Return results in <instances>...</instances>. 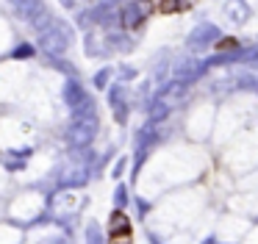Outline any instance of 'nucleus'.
Segmentation results:
<instances>
[{
  "label": "nucleus",
  "mask_w": 258,
  "mask_h": 244,
  "mask_svg": "<svg viewBox=\"0 0 258 244\" xmlns=\"http://www.w3.org/2000/svg\"><path fill=\"white\" fill-rule=\"evenodd\" d=\"M39 42L47 53H64V50L70 47V42H73V36H70V31L64 25L53 22V25H47L45 31L39 33Z\"/></svg>",
  "instance_id": "f257e3e1"
},
{
  "label": "nucleus",
  "mask_w": 258,
  "mask_h": 244,
  "mask_svg": "<svg viewBox=\"0 0 258 244\" xmlns=\"http://www.w3.org/2000/svg\"><path fill=\"white\" fill-rule=\"evenodd\" d=\"M147 14H150V3H147V0H131V3H125L119 20H122V25L136 28V25H142V22H145Z\"/></svg>",
  "instance_id": "f03ea898"
},
{
  "label": "nucleus",
  "mask_w": 258,
  "mask_h": 244,
  "mask_svg": "<svg viewBox=\"0 0 258 244\" xmlns=\"http://www.w3.org/2000/svg\"><path fill=\"white\" fill-rule=\"evenodd\" d=\"M108 236H111L114 241H122V238L131 236V222L122 211H114L111 214V219H108Z\"/></svg>",
  "instance_id": "7ed1b4c3"
},
{
  "label": "nucleus",
  "mask_w": 258,
  "mask_h": 244,
  "mask_svg": "<svg viewBox=\"0 0 258 244\" xmlns=\"http://www.w3.org/2000/svg\"><path fill=\"white\" fill-rule=\"evenodd\" d=\"M95 128H97V119L92 114H86V116H81L78 122L73 125V142H89L92 139V133H95Z\"/></svg>",
  "instance_id": "20e7f679"
},
{
  "label": "nucleus",
  "mask_w": 258,
  "mask_h": 244,
  "mask_svg": "<svg viewBox=\"0 0 258 244\" xmlns=\"http://www.w3.org/2000/svg\"><path fill=\"white\" fill-rule=\"evenodd\" d=\"M186 6H189V0H164L161 9L164 11H180V9H186Z\"/></svg>",
  "instance_id": "39448f33"
},
{
  "label": "nucleus",
  "mask_w": 258,
  "mask_h": 244,
  "mask_svg": "<svg viewBox=\"0 0 258 244\" xmlns=\"http://www.w3.org/2000/svg\"><path fill=\"white\" fill-rule=\"evenodd\" d=\"M64 6H67V9H75V0H61Z\"/></svg>",
  "instance_id": "423d86ee"
}]
</instances>
